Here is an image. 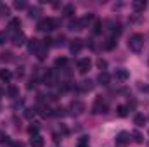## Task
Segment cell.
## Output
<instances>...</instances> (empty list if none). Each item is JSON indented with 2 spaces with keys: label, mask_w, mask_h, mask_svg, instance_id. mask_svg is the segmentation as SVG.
Returning a JSON list of instances; mask_svg holds the SVG:
<instances>
[{
  "label": "cell",
  "mask_w": 149,
  "mask_h": 147,
  "mask_svg": "<svg viewBox=\"0 0 149 147\" xmlns=\"http://www.w3.org/2000/svg\"><path fill=\"white\" fill-rule=\"evenodd\" d=\"M59 26V21L57 19H54V17H43V19H40L37 24V28L40 31H43V33H49V31H54L56 28Z\"/></svg>",
  "instance_id": "obj_1"
},
{
  "label": "cell",
  "mask_w": 149,
  "mask_h": 147,
  "mask_svg": "<svg viewBox=\"0 0 149 147\" xmlns=\"http://www.w3.org/2000/svg\"><path fill=\"white\" fill-rule=\"evenodd\" d=\"M128 49L132 50V52H141L142 49H144V35H141V33H134L130 40H128Z\"/></svg>",
  "instance_id": "obj_2"
},
{
  "label": "cell",
  "mask_w": 149,
  "mask_h": 147,
  "mask_svg": "<svg viewBox=\"0 0 149 147\" xmlns=\"http://www.w3.org/2000/svg\"><path fill=\"white\" fill-rule=\"evenodd\" d=\"M108 111V104L102 97H95L94 101V106H92V112L94 114H101V112H106Z\"/></svg>",
  "instance_id": "obj_3"
},
{
  "label": "cell",
  "mask_w": 149,
  "mask_h": 147,
  "mask_svg": "<svg viewBox=\"0 0 149 147\" xmlns=\"http://www.w3.org/2000/svg\"><path fill=\"white\" fill-rule=\"evenodd\" d=\"M43 83L47 87H54L57 83V73H56V69H47L45 71V74H43Z\"/></svg>",
  "instance_id": "obj_4"
},
{
  "label": "cell",
  "mask_w": 149,
  "mask_h": 147,
  "mask_svg": "<svg viewBox=\"0 0 149 147\" xmlns=\"http://www.w3.org/2000/svg\"><path fill=\"white\" fill-rule=\"evenodd\" d=\"M128 142H130V133H128V132H120V133L116 135V139H114L116 147H127Z\"/></svg>",
  "instance_id": "obj_5"
},
{
  "label": "cell",
  "mask_w": 149,
  "mask_h": 147,
  "mask_svg": "<svg viewBox=\"0 0 149 147\" xmlns=\"http://www.w3.org/2000/svg\"><path fill=\"white\" fill-rule=\"evenodd\" d=\"M90 66H92V61H90L88 57H83V59H80V61H78V64H76V69H78L81 74H85V73H88Z\"/></svg>",
  "instance_id": "obj_6"
},
{
  "label": "cell",
  "mask_w": 149,
  "mask_h": 147,
  "mask_svg": "<svg viewBox=\"0 0 149 147\" xmlns=\"http://www.w3.org/2000/svg\"><path fill=\"white\" fill-rule=\"evenodd\" d=\"M70 111H71V114H81L85 111V104L81 101H73L70 104Z\"/></svg>",
  "instance_id": "obj_7"
},
{
  "label": "cell",
  "mask_w": 149,
  "mask_h": 147,
  "mask_svg": "<svg viewBox=\"0 0 149 147\" xmlns=\"http://www.w3.org/2000/svg\"><path fill=\"white\" fill-rule=\"evenodd\" d=\"M12 43H14L16 47H23V45L26 43V37H24V33H23V31L12 33Z\"/></svg>",
  "instance_id": "obj_8"
},
{
  "label": "cell",
  "mask_w": 149,
  "mask_h": 147,
  "mask_svg": "<svg viewBox=\"0 0 149 147\" xmlns=\"http://www.w3.org/2000/svg\"><path fill=\"white\" fill-rule=\"evenodd\" d=\"M47 50H49V47L43 43V42H40V45H38V49L35 50V55L38 57V61H43L45 57H47Z\"/></svg>",
  "instance_id": "obj_9"
},
{
  "label": "cell",
  "mask_w": 149,
  "mask_h": 147,
  "mask_svg": "<svg viewBox=\"0 0 149 147\" xmlns=\"http://www.w3.org/2000/svg\"><path fill=\"white\" fill-rule=\"evenodd\" d=\"M81 49H83V40H80V38L71 40V43H70V50H71V54H78Z\"/></svg>",
  "instance_id": "obj_10"
},
{
  "label": "cell",
  "mask_w": 149,
  "mask_h": 147,
  "mask_svg": "<svg viewBox=\"0 0 149 147\" xmlns=\"http://www.w3.org/2000/svg\"><path fill=\"white\" fill-rule=\"evenodd\" d=\"M128 76H130V73H128L127 69H123V68H120V69L114 71V78H116L118 81H127Z\"/></svg>",
  "instance_id": "obj_11"
},
{
  "label": "cell",
  "mask_w": 149,
  "mask_h": 147,
  "mask_svg": "<svg viewBox=\"0 0 149 147\" xmlns=\"http://www.w3.org/2000/svg\"><path fill=\"white\" fill-rule=\"evenodd\" d=\"M146 7H148V2L146 0H135V2H132V9L135 12H142Z\"/></svg>",
  "instance_id": "obj_12"
},
{
  "label": "cell",
  "mask_w": 149,
  "mask_h": 147,
  "mask_svg": "<svg viewBox=\"0 0 149 147\" xmlns=\"http://www.w3.org/2000/svg\"><path fill=\"white\" fill-rule=\"evenodd\" d=\"M19 28H21V21H19L17 17L10 19V23H9V31H10V33H17V31H21Z\"/></svg>",
  "instance_id": "obj_13"
},
{
  "label": "cell",
  "mask_w": 149,
  "mask_h": 147,
  "mask_svg": "<svg viewBox=\"0 0 149 147\" xmlns=\"http://www.w3.org/2000/svg\"><path fill=\"white\" fill-rule=\"evenodd\" d=\"M30 144H31V147H43L45 140H43V137H42V135H33V137H31V140H30Z\"/></svg>",
  "instance_id": "obj_14"
},
{
  "label": "cell",
  "mask_w": 149,
  "mask_h": 147,
  "mask_svg": "<svg viewBox=\"0 0 149 147\" xmlns=\"http://www.w3.org/2000/svg\"><path fill=\"white\" fill-rule=\"evenodd\" d=\"M76 147H90V139H88V135H81V137L76 140Z\"/></svg>",
  "instance_id": "obj_15"
},
{
  "label": "cell",
  "mask_w": 149,
  "mask_h": 147,
  "mask_svg": "<svg viewBox=\"0 0 149 147\" xmlns=\"http://www.w3.org/2000/svg\"><path fill=\"white\" fill-rule=\"evenodd\" d=\"M92 33L94 35H101L102 33V23L99 19H94V24H92Z\"/></svg>",
  "instance_id": "obj_16"
},
{
  "label": "cell",
  "mask_w": 149,
  "mask_h": 147,
  "mask_svg": "<svg viewBox=\"0 0 149 147\" xmlns=\"http://www.w3.org/2000/svg\"><path fill=\"white\" fill-rule=\"evenodd\" d=\"M0 80H2L3 83H9V81L12 80V73H10L9 69H0Z\"/></svg>",
  "instance_id": "obj_17"
},
{
  "label": "cell",
  "mask_w": 149,
  "mask_h": 147,
  "mask_svg": "<svg viewBox=\"0 0 149 147\" xmlns=\"http://www.w3.org/2000/svg\"><path fill=\"white\" fill-rule=\"evenodd\" d=\"M109 80H111V76L106 73V71H104V73H101L99 76H97V81H99L101 85H104V87H106V85H109Z\"/></svg>",
  "instance_id": "obj_18"
},
{
  "label": "cell",
  "mask_w": 149,
  "mask_h": 147,
  "mask_svg": "<svg viewBox=\"0 0 149 147\" xmlns=\"http://www.w3.org/2000/svg\"><path fill=\"white\" fill-rule=\"evenodd\" d=\"M7 95H9L10 99H17V97H19V88L14 87V85H10V87L7 88Z\"/></svg>",
  "instance_id": "obj_19"
},
{
  "label": "cell",
  "mask_w": 149,
  "mask_h": 147,
  "mask_svg": "<svg viewBox=\"0 0 149 147\" xmlns=\"http://www.w3.org/2000/svg\"><path fill=\"white\" fill-rule=\"evenodd\" d=\"M70 30H71V31H80V30H83L81 19H73V21L70 23Z\"/></svg>",
  "instance_id": "obj_20"
},
{
  "label": "cell",
  "mask_w": 149,
  "mask_h": 147,
  "mask_svg": "<svg viewBox=\"0 0 149 147\" xmlns=\"http://www.w3.org/2000/svg\"><path fill=\"white\" fill-rule=\"evenodd\" d=\"M134 123H135L137 126H144V125H146V116H144V114H135V116H134Z\"/></svg>",
  "instance_id": "obj_21"
},
{
  "label": "cell",
  "mask_w": 149,
  "mask_h": 147,
  "mask_svg": "<svg viewBox=\"0 0 149 147\" xmlns=\"http://www.w3.org/2000/svg\"><path fill=\"white\" fill-rule=\"evenodd\" d=\"M0 144H2L3 147H12L14 142L10 140V137H9V135H2V137H0Z\"/></svg>",
  "instance_id": "obj_22"
},
{
  "label": "cell",
  "mask_w": 149,
  "mask_h": 147,
  "mask_svg": "<svg viewBox=\"0 0 149 147\" xmlns=\"http://www.w3.org/2000/svg\"><path fill=\"white\" fill-rule=\"evenodd\" d=\"M38 111H40L42 116H50V114H52V112H50V107H49L47 104H40V106H38Z\"/></svg>",
  "instance_id": "obj_23"
},
{
  "label": "cell",
  "mask_w": 149,
  "mask_h": 147,
  "mask_svg": "<svg viewBox=\"0 0 149 147\" xmlns=\"http://www.w3.org/2000/svg\"><path fill=\"white\" fill-rule=\"evenodd\" d=\"M116 114H118L120 118H125V116L128 114V106H118V107H116Z\"/></svg>",
  "instance_id": "obj_24"
},
{
  "label": "cell",
  "mask_w": 149,
  "mask_h": 147,
  "mask_svg": "<svg viewBox=\"0 0 149 147\" xmlns=\"http://www.w3.org/2000/svg\"><path fill=\"white\" fill-rule=\"evenodd\" d=\"M63 14H64L66 17H71L74 14V5H66V7L63 9Z\"/></svg>",
  "instance_id": "obj_25"
},
{
  "label": "cell",
  "mask_w": 149,
  "mask_h": 147,
  "mask_svg": "<svg viewBox=\"0 0 149 147\" xmlns=\"http://www.w3.org/2000/svg\"><path fill=\"white\" fill-rule=\"evenodd\" d=\"M38 45H40V40L37 38H33V40H30V45H28V49H30V52H35L38 49Z\"/></svg>",
  "instance_id": "obj_26"
},
{
  "label": "cell",
  "mask_w": 149,
  "mask_h": 147,
  "mask_svg": "<svg viewBox=\"0 0 149 147\" xmlns=\"http://www.w3.org/2000/svg\"><path fill=\"white\" fill-rule=\"evenodd\" d=\"M114 45H116V40H114V38H108V40H106V43H104V49H106V50H111V49H114Z\"/></svg>",
  "instance_id": "obj_27"
},
{
  "label": "cell",
  "mask_w": 149,
  "mask_h": 147,
  "mask_svg": "<svg viewBox=\"0 0 149 147\" xmlns=\"http://www.w3.org/2000/svg\"><path fill=\"white\" fill-rule=\"evenodd\" d=\"M68 64V59L66 57H57L56 59V68H64Z\"/></svg>",
  "instance_id": "obj_28"
},
{
  "label": "cell",
  "mask_w": 149,
  "mask_h": 147,
  "mask_svg": "<svg viewBox=\"0 0 149 147\" xmlns=\"http://www.w3.org/2000/svg\"><path fill=\"white\" fill-rule=\"evenodd\" d=\"M9 7L7 5H3V3H0V17H9Z\"/></svg>",
  "instance_id": "obj_29"
},
{
  "label": "cell",
  "mask_w": 149,
  "mask_h": 147,
  "mask_svg": "<svg viewBox=\"0 0 149 147\" xmlns=\"http://www.w3.org/2000/svg\"><path fill=\"white\" fill-rule=\"evenodd\" d=\"M97 68L101 69V73H104V71H106V68H108V62H106L104 59H97Z\"/></svg>",
  "instance_id": "obj_30"
},
{
  "label": "cell",
  "mask_w": 149,
  "mask_h": 147,
  "mask_svg": "<svg viewBox=\"0 0 149 147\" xmlns=\"http://www.w3.org/2000/svg\"><path fill=\"white\" fill-rule=\"evenodd\" d=\"M130 135H132V137H134V140H135V142H137V144H142V142H144V139H142V135H141V133H139V132H132V133H130Z\"/></svg>",
  "instance_id": "obj_31"
},
{
  "label": "cell",
  "mask_w": 149,
  "mask_h": 147,
  "mask_svg": "<svg viewBox=\"0 0 149 147\" xmlns=\"http://www.w3.org/2000/svg\"><path fill=\"white\" fill-rule=\"evenodd\" d=\"M28 12H30V14H28L30 17H38V14H40V9H38V7H31Z\"/></svg>",
  "instance_id": "obj_32"
},
{
  "label": "cell",
  "mask_w": 149,
  "mask_h": 147,
  "mask_svg": "<svg viewBox=\"0 0 149 147\" xmlns=\"http://www.w3.org/2000/svg\"><path fill=\"white\" fill-rule=\"evenodd\" d=\"M90 88H92V81H90V80L81 81V90H90Z\"/></svg>",
  "instance_id": "obj_33"
},
{
  "label": "cell",
  "mask_w": 149,
  "mask_h": 147,
  "mask_svg": "<svg viewBox=\"0 0 149 147\" xmlns=\"http://www.w3.org/2000/svg\"><path fill=\"white\" fill-rule=\"evenodd\" d=\"M28 133L33 137V135H38V125H31L30 128H28Z\"/></svg>",
  "instance_id": "obj_34"
},
{
  "label": "cell",
  "mask_w": 149,
  "mask_h": 147,
  "mask_svg": "<svg viewBox=\"0 0 149 147\" xmlns=\"http://www.w3.org/2000/svg\"><path fill=\"white\" fill-rule=\"evenodd\" d=\"M14 7H16V9H26V2H23V0L19 2V0H17V2H14Z\"/></svg>",
  "instance_id": "obj_35"
},
{
  "label": "cell",
  "mask_w": 149,
  "mask_h": 147,
  "mask_svg": "<svg viewBox=\"0 0 149 147\" xmlns=\"http://www.w3.org/2000/svg\"><path fill=\"white\" fill-rule=\"evenodd\" d=\"M7 42V33L5 31H0V45H3Z\"/></svg>",
  "instance_id": "obj_36"
},
{
  "label": "cell",
  "mask_w": 149,
  "mask_h": 147,
  "mask_svg": "<svg viewBox=\"0 0 149 147\" xmlns=\"http://www.w3.org/2000/svg\"><path fill=\"white\" fill-rule=\"evenodd\" d=\"M35 114H37V109H26V118H30V119H31Z\"/></svg>",
  "instance_id": "obj_37"
},
{
  "label": "cell",
  "mask_w": 149,
  "mask_h": 147,
  "mask_svg": "<svg viewBox=\"0 0 149 147\" xmlns=\"http://www.w3.org/2000/svg\"><path fill=\"white\" fill-rule=\"evenodd\" d=\"M2 55H3V57H2V59H3V61H5V59H7V61H10V59H12V57H10V55H12V54H10V52H3V54H2Z\"/></svg>",
  "instance_id": "obj_38"
},
{
  "label": "cell",
  "mask_w": 149,
  "mask_h": 147,
  "mask_svg": "<svg viewBox=\"0 0 149 147\" xmlns=\"http://www.w3.org/2000/svg\"><path fill=\"white\" fill-rule=\"evenodd\" d=\"M12 147H24V144H23V142H14Z\"/></svg>",
  "instance_id": "obj_39"
},
{
  "label": "cell",
  "mask_w": 149,
  "mask_h": 147,
  "mask_svg": "<svg viewBox=\"0 0 149 147\" xmlns=\"http://www.w3.org/2000/svg\"><path fill=\"white\" fill-rule=\"evenodd\" d=\"M2 95H3V90H2V88H0V97H2Z\"/></svg>",
  "instance_id": "obj_40"
}]
</instances>
